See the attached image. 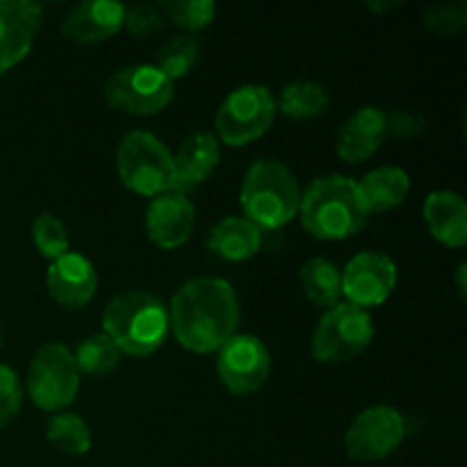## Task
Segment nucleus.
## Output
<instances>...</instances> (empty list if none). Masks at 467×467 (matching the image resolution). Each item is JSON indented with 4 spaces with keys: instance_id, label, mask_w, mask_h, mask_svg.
<instances>
[{
    "instance_id": "nucleus-1",
    "label": "nucleus",
    "mask_w": 467,
    "mask_h": 467,
    "mask_svg": "<svg viewBox=\"0 0 467 467\" xmlns=\"http://www.w3.org/2000/svg\"><path fill=\"white\" fill-rule=\"evenodd\" d=\"M169 313V328L178 345L192 354H213L235 336L240 304L223 278H194L176 292Z\"/></svg>"
},
{
    "instance_id": "nucleus-2",
    "label": "nucleus",
    "mask_w": 467,
    "mask_h": 467,
    "mask_svg": "<svg viewBox=\"0 0 467 467\" xmlns=\"http://www.w3.org/2000/svg\"><path fill=\"white\" fill-rule=\"evenodd\" d=\"M368 217L358 185L349 176L331 173L315 178L306 192H301V226L317 240H347L365 226Z\"/></svg>"
},
{
    "instance_id": "nucleus-3",
    "label": "nucleus",
    "mask_w": 467,
    "mask_h": 467,
    "mask_svg": "<svg viewBox=\"0 0 467 467\" xmlns=\"http://www.w3.org/2000/svg\"><path fill=\"white\" fill-rule=\"evenodd\" d=\"M244 219L260 231H276L299 217L301 185L281 160L260 158L251 164L240 190Z\"/></svg>"
},
{
    "instance_id": "nucleus-4",
    "label": "nucleus",
    "mask_w": 467,
    "mask_h": 467,
    "mask_svg": "<svg viewBox=\"0 0 467 467\" xmlns=\"http://www.w3.org/2000/svg\"><path fill=\"white\" fill-rule=\"evenodd\" d=\"M103 328L121 354L146 358L167 340L169 313L158 296L130 290L105 306Z\"/></svg>"
},
{
    "instance_id": "nucleus-5",
    "label": "nucleus",
    "mask_w": 467,
    "mask_h": 467,
    "mask_svg": "<svg viewBox=\"0 0 467 467\" xmlns=\"http://www.w3.org/2000/svg\"><path fill=\"white\" fill-rule=\"evenodd\" d=\"M117 173L128 190L155 199L164 192H171L173 155L155 135L132 130L119 141Z\"/></svg>"
},
{
    "instance_id": "nucleus-6",
    "label": "nucleus",
    "mask_w": 467,
    "mask_h": 467,
    "mask_svg": "<svg viewBox=\"0 0 467 467\" xmlns=\"http://www.w3.org/2000/svg\"><path fill=\"white\" fill-rule=\"evenodd\" d=\"M374 337V322L368 310L354 304H337L328 308L317 322L310 340L313 358L327 365L349 363L363 354Z\"/></svg>"
},
{
    "instance_id": "nucleus-7",
    "label": "nucleus",
    "mask_w": 467,
    "mask_h": 467,
    "mask_svg": "<svg viewBox=\"0 0 467 467\" xmlns=\"http://www.w3.org/2000/svg\"><path fill=\"white\" fill-rule=\"evenodd\" d=\"M105 100L132 117H153L176 99V85L153 64H132L114 71L103 87Z\"/></svg>"
},
{
    "instance_id": "nucleus-8",
    "label": "nucleus",
    "mask_w": 467,
    "mask_h": 467,
    "mask_svg": "<svg viewBox=\"0 0 467 467\" xmlns=\"http://www.w3.org/2000/svg\"><path fill=\"white\" fill-rule=\"evenodd\" d=\"M80 390V372L73 351L62 342H48L32 358L27 369V392L41 410H64Z\"/></svg>"
},
{
    "instance_id": "nucleus-9",
    "label": "nucleus",
    "mask_w": 467,
    "mask_h": 467,
    "mask_svg": "<svg viewBox=\"0 0 467 467\" xmlns=\"http://www.w3.org/2000/svg\"><path fill=\"white\" fill-rule=\"evenodd\" d=\"M276 117V100L263 85H242L223 99L214 128L223 144L240 146L260 140L272 128Z\"/></svg>"
},
{
    "instance_id": "nucleus-10",
    "label": "nucleus",
    "mask_w": 467,
    "mask_h": 467,
    "mask_svg": "<svg viewBox=\"0 0 467 467\" xmlns=\"http://www.w3.org/2000/svg\"><path fill=\"white\" fill-rule=\"evenodd\" d=\"M409 436V422L392 406H372L351 422L345 436V450L354 461L372 463L388 459Z\"/></svg>"
},
{
    "instance_id": "nucleus-11",
    "label": "nucleus",
    "mask_w": 467,
    "mask_h": 467,
    "mask_svg": "<svg viewBox=\"0 0 467 467\" xmlns=\"http://www.w3.org/2000/svg\"><path fill=\"white\" fill-rule=\"evenodd\" d=\"M272 372V356L265 342L255 336H233L217 351V374L233 395H254L267 383Z\"/></svg>"
},
{
    "instance_id": "nucleus-12",
    "label": "nucleus",
    "mask_w": 467,
    "mask_h": 467,
    "mask_svg": "<svg viewBox=\"0 0 467 467\" xmlns=\"http://www.w3.org/2000/svg\"><path fill=\"white\" fill-rule=\"evenodd\" d=\"M340 276L347 304H354L363 310L377 308L395 292L397 265L386 254L363 251L349 260Z\"/></svg>"
},
{
    "instance_id": "nucleus-13",
    "label": "nucleus",
    "mask_w": 467,
    "mask_h": 467,
    "mask_svg": "<svg viewBox=\"0 0 467 467\" xmlns=\"http://www.w3.org/2000/svg\"><path fill=\"white\" fill-rule=\"evenodd\" d=\"M41 27V5L0 0V76L26 59Z\"/></svg>"
},
{
    "instance_id": "nucleus-14",
    "label": "nucleus",
    "mask_w": 467,
    "mask_h": 467,
    "mask_svg": "<svg viewBox=\"0 0 467 467\" xmlns=\"http://www.w3.org/2000/svg\"><path fill=\"white\" fill-rule=\"evenodd\" d=\"M196 226L194 203L185 194L164 192L146 208V233L160 249H178L192 237Z\"/></svg>"
},
{
    "instance_id": "nucleus-15",
    "label": "nucleus",
    "mask_w": 467,
    "mask_h": 467,
    "mask_svg": "<svg viewBox=\"0 0 467 467\" xmlns=\"http://www.w3.org/2000/svg\"><path fill=\"white\" fill-rule=\"evenodd\" d=\"M46 283H48L50 296L59 306L68 310H80L94 299L99 276H96L94 265L85 255L68 251L50 263Z\"/></svg>"
},
{
    "instance_id": "nucleus-16",
    "label": "nucleus",
    "mask_w": 467,
    "mask_h": 467,
    "mask_svg": "<svg viewBox=\"0 0 467 467\" xmlns=\"http://www.w3.org/2000/svg\"><path fill=\"white\" fill-rule=\"evenodd\" d=\"M126 21V7L112 0H87L62 18V35L76 44H100L117 35Z\"/></svg>"
},
{
    "instance_id": "nucleus-17",
    "label": "nucleus",
    "mask_w": 467,
    "mask_h": 467,
    "mask_svg": "<svg viewBox=\"0 0 467 467\" xmlns=\"http://www.w3.org/2000/svg\"><path fill=\"white\" fill-rule=\"evenodd\" d=\"M222 160L219 140L208 130H199L187 137L173 158V187L171 192L185 194L208 181Z\"/></svg>"
},
{
    "instance_id": "nucleus-18",
    "label": "nucleus",
    "mask_w": 467,
    "mask_h": 467,
    "mask_svg": "<svg viewBox=\"0 0 467 467\" xmlns=\"http://www.w3.org/2000/svg\"><path fill=\"white\" fill-rule=\"evenodd\" d=\"M388 135V114L381 108H360L342 123L337 132L336 153L345 162H365L381 149Z\"/></svg>"
},
{
    "instance_id": "nucleus-19",
    "label": "nucleus",
    "mask_w": 467,
    "mask_h": 467,
    "mask_svg": "<svg viewBox=\"0 0 467 467\" xmlns=\"http://www.w3.org/2000/svg\"><path fill=\"white\" fill-rule=\"evenodd\" d=\"M422 217L431 237H436L441 244L450 249H461L467 244V205L461 194L450 190L431 192L424 201Z\"/></svg>"
},
{
    "instance_id": "nucleus-20",
    "label": "nucleus",
    "mask_w": 467,
    "mask_h": 467,
    "mask_svg": "<svg viewBox=\"0 0 467 467\" xmlns=\"http://www.w3.org/2000/svg\"><path fill=\"white\" fill-rule=\"evenodd\" d=\"M205 246L228 263L254 258L263 246V231L244 217H223L208 233Z\"/></svg>"
},
{
    "instance_id": "nucleus-21",
    "label": "nucleus",
    "mask_w": 467,
    "mask_h": 467,
    "mask_svg": "<svg viewBox=\"0 0 467 467\" xmlns=\"http://www.w3.org/2000/svg\"><path fill=\"white\" fill-rule=\"evenodd\" d=\"M356 185L369 214L388 213L406 201L410 192V176L400 167H379L365 173Z\"/></svg>"
},
{
    "instance_id": "nucleus-22",
    "label": "nucleus",
    "mask_w": 467,
    "mask_h": 467,
    "mask_svg": "<svg viewBox=\"0 0 467 467\" xmlns=\"http://www.w3.org/2000/svg\"><path fill=\"white\" fill-rule=\"evenodd\" d=\"M301 287L306 296L319 308H333L340 304L342 296V276L340 269L327 258H310L306 260L299 272Z\"/></svg>"
},
{
    "instance_id": "nucleus-23",
    "label": "nucleus",
    "mask_w": 467,
    "mask_h": 467,
    "mask_svg": "<svg viewBox=\"0 0 467 467\" xmlns=\"http://www.w3.org/2000/svg\"><path fill=\"white\" fill-rule=\"evenodd\" d=\"M328 105H331V99L322 85L310 80H295L281 89L276 109L295 121H306V119H315L327 112Z\"/></svg>"
},
{
    "instance_id": "nucleus-24",
    "label": "nucleus",
    "mask_w": 467,
    "mask_h": 467,
    "mask_svg": "<svg viewBox=\"0 0 467 467\" xmlns=\"http://www.w3.org/2000/svg\"><path fill=\"white\" fill-rule=\"evenodd\" d=\"M201 55H203V46L194 35H178L158 50L153 67L173 82L178 78H185L199 64Z\"/></svg>"
},
{
    "instance_id": "nucleus-25",
    "label": "nucleus",
    "mask_w": 467,
    "mask_h": 467,
    "mask_svg": "<svg viewBox=\"0 0 467 467\" xmlns=\"http://www.w3.org/2000/svg\"><path fill=\"white\" fill-rule=\"evenodd\" d=\"M73 360L78 365V372H85L89 377H105L114 372L121 363V351L109 340L105 333H96L82 340L73 351Z\"/></svg>"
},
{
    "instance_id": "nucleus-26",
    "label": "nucleus",
    "mask_w": 467,
    "mask_h": 467,
    "mask_svg": "<svg viewBox=\"0 0 467 467\" xmlns=\"http://www.w3.org/2000/svg\"><path fill=\"white\" fill-rule=\"evenodd\" d=\"M46 438L55 450L68 456H82L91 450V431L76 413L55 415L46 429Z\"/></svg>"
},
{
    "instance_id": "nucleus-27",
    "label": "nucleus",
    "mask_w": 467,
    "mask_h": 467,
    "mask_svg": "<svg viewBox=\"0 0 467 467\" xmlns=\"http://www.w3.org/2000/svg\"><path fill=\"white\" fill-rule=\"evenodd\" d=\"M160 9L164 14V21L182 27L185 35L205 30L217 16V5L213 0H167L160 5Z\"/></svg>"
},
{
    "instance_id": "nucleus-28",
    "label": "nucleus",
    "mask_w": 467,
    "mask_h": 467,
    "mask_svg": "<svg viewBox=\"0 0 467 467\" xmlns=\"http://www.w3.org/2000/svg\"><path fill=\"white\" fill-rule=\"evenodd\" d=\"M32 240H35L36 251L46 260H57L59 255L68 254V233L64 223L55 214L41 213L32 223Z\"/></svg>"
},
{
    "instance_id": "nucleus-29",
    "label": "nucleus",
    "mask_w": 467,
    "mask_h": 467,
    "mask_svg": "<svg viewBox=\"0 0 467 467\" xmlns=\"http://www.w3.org/2000/svg\"><path fill=\"white\" fill-rule=\"evenodd\" d=\"M467 23L465 3H445L424 12V27L438 36L459 35Z\"/></svg>"
},
{
    "instance_id": "nucleus-30",
    "label": "nucleus",
    "mask_w": 467,
    "mask_h": 467,
    "mask_svg": "<svg viewBox=\"0 0 467 467\" xmlns=\"http://www.w3.org/2000/svg\"><path fill=\"white\" fill-rule=\"evenodd\" d=\"M123 26L128 27L132 36L137 39H149V36L158 35L164 27V14L160 5L153 3H137L126 9V21Z\"/></svg>"
},
{
    "instance_id": "nucleus-31",
    "label": "nucleus",
    "mask_w": 467,
    "mask_h": 467,
    "mask_svg": "<svg viewBox=\"0 0 467 467\" xmlns=\"http://www.w3.org/2000/svg\"><path fill=\"white\" fill-rule=\"evenodd\" d=\"M23 404V386L16 372L7 365H0V429L14 422Z\"/></svg>"
},
{
    "instance_id": "nucleus-32",
    "label": "nucleus",
    "mask_w": 467,
    "mask_h": 467,
    "mask_svg": "<svg viewBox=\"0 0 467 467\" xmlns=\"http://www.w3.org/2000/svg\"><path fill=\"white\" fill-rule=\"evenodd\" d=\"M427 130V119L410 109H395L388 117V132H392L400 140H410Z\"/></svg>"
},
{
    "instance_id": "nucleus-33",
    "label": "nucleus",
    "mask_w": 467,
    "mask_h": 467,
    "mask_svg": "<svg viewBox=\"0 0 467 467\" xmlns=\"http://www.w3.org/2000/svg\"><path fill=\"white\" fill-rule=\"evenodd\" d=\"M365 5H368V9H372L374 14L383 16V14L392 12V9H400L404 3H401V0H397V3H395V0H390V3H383V0H377V3H374V0H368Z\"/></svg>"
},
{
    "instance_id": "nucleus-34",
    "label": "nucleus",
    "mask_w": 467,
    "mask_h": 467,
    "mask_svg": "<svg viewBox=\"0 0 467 467\" xmlns=\"http://www.w3.org/2000/svg\"><path fill=\"white\" fill-rule=\"evenodd\" d=\"M465 278H467V265L461 263L459 269H456V292H459L461 301H465V292H467Z\"/></svg>"
},
{
    "instance_id": "nucleus-35",
    "label": "nucleus",
    "mask_w": 467,
    "mask_h": 467,
    "mask_svg": "<svg viewBox=\"0 0 467 467\" xmlns=\"http://www.w3.org/2000/svg\"><path fill=\"white\" fill-rule=\"evenodd\" d=\"M0 345H3V333H0Z\"/></svg>"
}]
</instances>
